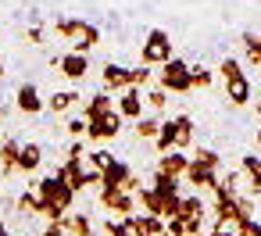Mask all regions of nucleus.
<instances>
[{
    "mask_svg": "<svg viewBox=\"0 0 261 236\" xmlns=\"http://www.w3.org/2000/svg\"><path fill=\"white\" fill-rule=\"evenodd\" d=\"M218 165H222V158L215 154V150H207V147H200L193 158H190V168H186V182L190 186H197V190H211L215 193V186H218Z\"/></svg>",
    "mask_w": 261,
    "mask_h": 236,
    "instance_id": "nucleus-1",
    "label": "nucleus"
},
{
    "mask_svg": "<svg viewBox=\"0 0 261 236\" xmlns=\"http://www.w3.org/2000/svg\"><path fill=\"white\" fill-rule=\"evenodd\" d=\"M54 29L72 43V50H75V54H90V50L100 43V29H97V25H90V22H83V18H58V22H54Z\"/></svg>",
    "mask_w": 261,
    "mask_h": 236,
    "instance_id": "nucleus-2",
    "label": "nucleus"
},
{
    "mask_svg": "<svg viewBox=\"0 0 261 236\" xmlns=\"http://www.w3.org/2000/svg\"><path fill=\"white\" fill-rule=\"evenodd\" d=\"M218 75H222V83H225V97L232 100V108H243V104L250 100V79L240 72V61H236V58H225V61L218 65Z\"/></svg>",
    "mask_w": 261,
    "mask_h": 236,
    "instance_id": "nucleus-3",
    "label": "nucleus"
},
{
    "mask_svg": "<svg viewBox=\"0 0 261 236\" xmlns=\"http://www.w3.org/2000/svg\"><path fill=\"white\" fill-rule=\"evenodd\" d=\"M140 58H143V65H168L172 61V36L165 33V29H150L147 33V40H143V47H140Z\"/></svg>",
    "mask_w": 261,
    "mask_h": 236,
    "instance_id": "nucleus-4",
    "label": "nucleus"
},
{
    "mask_svg": "<svg viewBox=\"0 0 261 236\" xmlns=\"http://www.w3.org/2000/svg\"><path fill=\"white\" fill-rule=\"evenodd\" d=\"M158 83H161L165 93H190V90H193V83H190V65H186L182 58H172L168 65H161Z\"/></svg>",
    "mask_w": 261,
    "mask_h": 236,
    "instance_id": "nucleus-5",
    "label": "nucleus"
},
{
    "mask_svg": "<svg viewBox=\"0 0 261 236\" xmlns=\"http://www.w3.org/2000/svg\"><path fill=\"white\" fill-rule=\"evenodd\" d=\"M36 193H40L47 204H58L61 211H68V207H72V200H75V190H72L68 182H61L58 175H47L43 182H36Z\"/></svg>",
    "mask_w": 261,
    "mask_h": 236,
    "instance_id": "nucleus-6",
    "label": "nucleus"
},
{
    "mask_svg": "<svg viewBox=\"0 0 261 236\" xmlns=\"http://www.w3.org/2000/svg\"><path fill=\"white\" fill-rule=\"evenodd\" d=\"M115 108H118V115L122 118H133V122H140L143 118V93L136 90V86H129V90H122L118 97H115Z\"/></svg>",
    "mask_w": 261,
    "mask_h": 236,
    "instance_id": "nucleus-7",
    "label": "nucleus"
},
{
    "mask_svg": "<svg viewBox=\"0 0 261 236\" xmlns=\"http://www.w3.org/2000/svg\"><path fill=\"white\" fill-rule=\"evenodd\" d=\"M118 133H122V115L118 111H111L104 118H90V125H86V136L90 140H115Z\"/></svg>",
    "mask_w": 261,
    "mask_h": 236,
    "instance_id": "nucleus-8",
    "label": "nucleus"
},
{
    "mask_svg": "<svg viewBox=\"0 0 261 236\" xmlns=\"http://www.w3.org/2000/svg\"><path fill=\"white\" fill-rule=\"evenodd\" d=\"M204 197H197V193H190V197H182V211H179V218L186 222V229H190V236H200V222H204Z\"/></svg>",
    "mask_w": 261,
    "mask_h": 236,
    "instance_id": "nucleus-9",
    "label": "nucleus"
},
{
    "mask_svg": "<svg viewBox=\"0 0 261 236\" xmlns=\"http://www.w3.org/2000/svg\"><path fill=\"white\" fill-rule=\"evenodd\" d=\"M58 68H61V75H65V79L79 83L83 75H90V54H75V50H68V54H61V58H58Z\"/></svg>",
    "mask_w": 261,
    "mask_h": 236,
    "instance_id": "nucleus-10",
    "label": "nucleus"
},
{
    "mask_svg": "<svg viewBox=\"0 0 261 236\" xmlns=\"http://www.w3.org/2000/svg\"><path fill=\"white\" fill-rule=\"evenodd\" d=\"M100 83H104V90L111 93V90H129L133 86V68H125V65H115V61H108L104 65V72H100Z\"/></svg>",
    "mask_w": 261,
    "mask_h": 236,
    "instance_id": "nucleus-11",
    "label": "nucleus"
},
{
    "mask_svg": "<svg viewBox=\"0 0 261 236\" xmlns=\"http://www.w3.org/2000/svg\"><path fill=\"white\" fill-rule=\"evenodd\" d=\"M15 108H18L22 115H40V111L47 108V100L40 97L36 83H22V86H18V93H15Z\"/></svg>",
    "mask_w": 261,
    "mask_h": 236,
    "instance_id": "nucleus-12",
    "label": "nucleus"
},
{
    "mask_svg": "<svg viewBox=\"0 0 261 236\" xmlns=\"http://www.w3.org/2000/svg\"><path fill=\"white\" fill-rule=\"evenodd\" d=\"M100 204H104L108 211L129 218V215H133V190H108V186H100Z\"/></svg>",
    "mask_w": 261,
    "mask_h": 236,
    "instance_id": "nucleus-13",
    "label": "nucleus"
},
{
    "mask_svg": "<svg viewBox=\"0 0 261 236\" xmlns=\"http://www.w3.org/2000/svg\"><path fill=\"white\" fill-rule=\"evenodd\" d=\"M186 168H190V154H186V150H168V154L158 158V172H165V175H172V179H182Z\"/></svg>",
    "mask_w": 261,
    "mask_h": 236,
    "instance_id": "nucleus-14",
    "label": "nucleus"
},
{
    "mask_svg": "<svg viewBox=\"0 0 261 236\" xmlns=\"http://www.w3.org/2000/svg\"><path fill=\"white\" fill-rule=\"evenodd\" d=\"M129 182H133V168L122 158L111 168H104V175H100V186H108V190H129Z\"/></svg>",
    "mask_w": 261,
    "mask_h": 236,
    "instance_id": "nucleus-15",
    "label": "nucleus"
},
{
    "mask_svg": "<svg viewBox=\"0 0 261 236\" xmlns=\"http://www.w3.org/2000/svg\"><path fill=\"white\" fill-rule=\"evenodd\" d=\"M111 111H118L115 108V97L104 90V93H93L90 100H86V122L90 118H104V115H111Z\"/></svg>",
    "mask_w": 261,
    "mask_h": 236,
    "instance_id": "nucleus-16",
    "label": "nucleus"
},
{
    "mask_svg": "<svg viewBox=\"0 0 261 236\" xmlns=\"http://www.w3.org/2000/svg\"><path fill=\"white\" fill-rule=\"evenodd\" d=\"M18 154H22L18 140H4V143H0V172H4V175H11L18 168Z\"/></svg>",
    "mask_w": 261,
    "mask_h": 236,
    "instance_id": "nucleus-17",
    "label": "nucleus"
},
{
    "mask_svg": "<svg viewBox=\"0 0 261 236\" xmlns=\"http://www.w3.org/2000/svg\"><path fill=\"white\" fill-rule=\"evenodd\" d=\"M43 165V147L40 143H22V154H18V172H36Z\"/></svg>",
    "mask_w": 261,
    "mask_h": 236,
    "instance_id": "nucleus-18",
    "label": "nucleus"
},
{
    "mask_svg": "<svg viewBox=\"0 0 261 236\" xmlns=\"http://www.w3.org/2000/svg\"><path fill=\"white\" fill-rule=\"evenodd\" d=\"M150 186L158 190L161 200H175V197H182V193H179V179H172V175H165V172H154Z\"/></svg>",
    "mask_w": 261,
    "mask_h": 236,
    "instance_id": "nucleus-19",
    "label": "nucleus"
},
{
    "mask_svg": "<svg viewBox=\"0 0 261 236\" xmlns=\"http://www.w3.org/2000/svg\"><path fill=\"white\" fill-rule=\"evenodd\" d=\"M172 125H175V150H186L190 140H193V118L190 115H175Z\"/></svg>",
    "mask_w": 261,
    "mask_h": 236,
    "instance_id": "nucleus-20",
    "label": "nucleus"
},
{
    "mask_svg": "<svg viewBox=\"0 0 261 236\" xmlns=\"http://www.w3.org/2000/svg\"><path fill=\"white\" fill-rule=\"evenodd\" d=\"M129 218L136 222V229L143 236H168L165 232V218H158V215H129Z\"/></svg>",
    "mask_w": 261,
    "mask_h": 236,
    "instance_id": "nucleus-21",
    "label": "nucleus"
},
{
    "mask_svg": "<svg viewBox=\"0 0 261 236\" xmlns=\"http://www.w3.org/2000/svg\"><path fill=\"white\" fill-rule=\"evenodd\" d=\"M75 100H79V93H75V90H58V93H50V97H47V108H50L54 115H61V111H68Z\"/></svg>",
    "mask_w": 261,
    "mask_h": 236,
    "instance_id": "nucleus-22",
    "label": "nucleus"
},
{
    "mask_svg": "<svg viewBox=\"0 0 261 236\" xmlns=\"http://www.w3.org/2000/svg\"><path fill=\"white\" fill-rule=\"evenodd\" d=\"M154 147H158V154L175 150V125H172V118L161 122V129H158V136H154Z\"/></svg>",
    "mask_w": 261,
    "mask_h": 236,
    "instance_id": "nucleus-23",
    "label": "nucleus"
},
{
    "mask_svg": "<svg viewBox=\"0 0 261 236\" xmlns=\"http://www.w3.org/2000/svg\"><path fill=\"white\" fill-rule=\"evenodd\" d=\"M140 204H143V211H147V215H158V218L165 215V200L158 197V190H154V186H143V190H140Z\"/></svg>",
    "mask_w": 261,
    "mask_h": 236,
    "instance_id": "nucleus-24",
    "label": "nucleus"
},
{
    "mask_svg": "<svg viewBox=\"0 0 261 236\" xmlns=\"http://www.w3.org/2000/svg\"><path fill=\"white\" fill-rule=\"evenodd\" d=\"M65 229H68L72 236H93L90 215H65Z\"/></svg>",
    "mask_w": 261,
    "mask_h": 236,
    "instance_id": "nucleus-25",
    "label": "nucleus"
},
{
    "mask_svg": "<svg viewBox=\"0 0 261 236\" xmlns=\"http://www.w3.org/2000/svg\"><path fill=\"white\" fill-rule=\"evenodd\" d=\"M18 211H22V215H43V197L33 193V190H25V193L18 197Z\"/></svg>",
    "mask_w": 261,
    "mask_h": 236,
    "instance_id": "nucleus-26",
    "label": "nucleus"
},
{
    "mask_svg": "<svg viewBox=\"0 0 261 236\" xmlns=\"http://www.w3.org/2000/svg\"><path fill=\"white\" fill-rule=\"evenodd\" d=\"M240 40H243V50H247L250 65H257V68H261V33H243Z\"/></svg>",
    "mask_w": 261,
    "mask_h": 236,
    "instance_id": "nucleus-27",
    "label": "nucleus"
},
{
    "mask_svg": "<svg viewBox=\"0 0 261 236\" xmlns=\"http://www.w3.org/2000/svg\"><path fill=\"white\" fill-rule=\"evenodd\" d=\"M243 172L250 175L254 193H261V158H257V154H243Z\"/></svg>",
    "mask_w": 261,
    "mask_h": 236,
    "instance_id": "nucleus-28",
    "label": "nucleus"
},
{
    "mask_svg": "<svg viewBox=\"0 0 261 236\" xmlns=\"http://www.w3.org/2000/svg\"><path fill=\"white\" fill-rule=\"evenodd\" d=\"M108 232L111 236H143L133 218H108Z\"/></svg>",
    "mask_w": 261,
    "mask_h": 236,
    "instance_id": "nucleus-29",
    "label": "nucleus"
},
{
    "mask_svg": "<svg viewBox=\"0 0 261 236\" xmlns=\"http://www.w3.org/2000/svg\"><path fill=\"white\" fill-rule=\"evenodd\" d=\"M190 83H193V90H200V86L207 90L215 83V72H207L204 65H190Z\"/></svg>",
    "mask_w": 261,
    "mask_h": 236,
    "instance_id": "nucleus-30",
    "label": "nucleus"
},
{
    "mask_svg": "<svg viewBox=\"0 0 261 236\" xmlns=\"http://www.w3.org/2000/svg\"><path fill=\"white\" fill-rule=\"evenodd\" d=\"M158 129H161V122H158V118H147V115H143V118L136 122V136H140V140H154V136H158Z\"/></svg>",
    "mask_w": 261,
    "mask_h": 236,
    "instance_id": "nucleus-31",
    "label": "nucleus"
},
{
    "mask_svg": "<svg viewBox=\"0 0 261 236\" xmlns=\"http://www.w3.org/2000/svg\"><path fill=\"white\" fill-rule=\"evenodd\" d=\"M86 158H90V161H93V165H97V168H100V172H104V168H111V165H115V161H118V158H115V154H111V150H104V147H97V150H90V154H86Z\"/></svg>",
    "mask_w": 261,
    "mask_h": 236,
    "instance_id": "nucleus-32",
    "label": "nucleus"
},
{
    "mask_svg": "<svg viewBox=\"0 0 261 236\" xmlns=\"http://www.w3.org/2000/svg\"><path fill=\"white\" fill-rule=\"evenodd\" d=\"M154 75H158V72H150V65H136V68H133V86L143 90V86H150Z\"/></svg>",
    "mask_w": 261,
    "mask_h": 236,
    "instance_id": "nucleus-33",
    "label": "nucleus"
},
{
    "mask_svg": "<svg viewBox=\"0 0 261 236\" xmlns=\"http://www.w3.org/2000/svg\"><path fill=\"white\" fill-rule=\"evenodd\" d=\"M143 100H147V104H150L154 111H161V108L168 104V93H165V90L158 86V90H147V97H143Z\"/></svg>",
    "mask_w": 261,
    "mask_h": 236,
    "instance_id": "nucleus-34",
    "label": "nucleus"
},
{
    "mask_svg": "<svg viewBox=\"0 0 261 236\" xmlns=\"http://www.w3.org/2000/svg\"><path fill=\"white\" fill-rule=\"evenodd\" d=\"M236 236H261V222H257V218L240 222V225H236Z\"/></svg>",
    "mask_w": 261,
    "mask_h": 236,
    "instance_id": "nucleus-35",
    "label": "nucleus"
},
{
    "mask_svg": "<svg viewBox=\"0 0 261 236\" xmlns=\"http://www.w3.org/2000/svg\"><path fill=\"white\" fill-rule=\"evenodd\" d=\"M165 232H168V236H190V229H186L182 218H168V222H165Z\"/></svg>",
    "mask_w": 261,
    "mask_h": 236,
    "instance_id": "nucleus-36",
    "label": "nucleus"
},
{
    "mask_svg": "<svg viewBox=\"0 0 261 236\" xmlns=\"http://www.w3.org/2000/svg\"><path fill=\"white\" fill-rule=\"evenodd\" d=\"M86 125H90L86 118H72V122H68V136H75V140L86 136Z\"/></svg>",
    "mask_w": 261,
    "mask_h": 236,
    "instance_id": "nucleus-37",
    "label": "nucleus"
},
{
    "mask_svg": "<svg viewBox=\"0 0 261 236\" xmlns=\"http://www.w3.org/2000/svg\"><path fill=\"white\" fill-rule=\"evenodd\" d=\"M68 229H65V222H50L47 229H43V236H65Z\"/></svg>",
    "mask_w": 261,
    "mask_h": 236,
    "instance_id": "nucleus-38",
    "label": "nucleus"
},
{
    "mask_svg": "<svg viewBox=\"0 0 261 236\" xmlns=\"http://www.w3.org/2000/svg\"><path fill=\"white\" fill-rule=\"evenodd\" d=\"M207 236H236V225H215Z\"/></svg>",
    "mask_w": 261,
    "mask_h": 236,
    "instance_id": "nucleus-39",
    "label": "nucleus"
},
{
    "mask_svg": "<svg viewBox=\"0 0 261 236\" xmlns=\"http://www.w3.org/2000/svg\"><path fill=\"white\" fill-rule=\"evenodd\" d=\"M0 236H11V229H8L4 222H0Z\"/></svg>",
    "mask_w": 261,
    "mask_h": 236,
    "instance_id": "nucleus-40",
    "label": "nucleus"
},
{
    "mask_svg": "<svg viewBox=\"0 0 261 236\" xmlns=\"http://www.w3.org/2000/svg\"><path fill=\"white\" fill-rule=\"evenodd\" d=\"M254 140H257V147H261V129H257V133H254Z\"/></svg>",
    "mask_w": 261,
    "mask_h": 236,
    "instance_id": "nucleus-41",
    "label": "nucleus"
},
{
    "mask_svg": "<svg viewBox=\"0 0 261 236\" xmlns=\"http://www.w3.org/2000/svg\"><path fill=\"white\" fill-rule=\"evenodd\" d=\"M0 83H4V65H0Z\"/></svg>",
    "mask_w": 261,
    "mask_h": 236,
    "instance_id": "nucleus-42",
    "label": "nucleus"
},
{
    "mask_svg": "<svg viewBox=\"0 0 261 236\" xmlns=\"http://www.w3.org/2000/svg\"><path fill=\"white\" fill-rule=\"evenodd\" d=\"M257 115H261V100H257Z\"/></svg>",
    "mask_w": 261,
    "mask_h": 236,
    "instance_id": "nucleus-43",
    "label": "nucleus"
}]
</instances>
